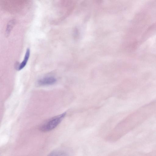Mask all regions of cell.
I'll return each mask as SVG.
<instances>
[{
	"mask_svg": "<svg viewBox=\"0 0 156 156\" xmlns=\"http://www.w3.org/2000/svg\"><path fill=\"white\" fill-rule=\"evenodd\" d=\"M66 114L64 112L54 117L43 124L40 127V129L46 132L52 130L56 127L62 120Z\"/></svg>",
	"mask_w": 156,
	"mask_h": 156,
	"instance_id": "1",
	"label": "cell"
},
{
	"mask_svg": "<svg viewBox=\"0 0 156 156\" xmlns=\"http://www.w3.org/2000/svg\"><path fill=\"white\" fill-rule=\"evenodd\" d=\"M56 81V79L53 76H46L39 79L37 84L41 86L51 85L54 84Z\"/></svg>",
	"mask_w": 156,
	"mask_h": 156,
	"instance_id": "2",
	"label": "cell"
},
{
	"mask_svg": "<svg viewBox=\"0 0 156 156\" xmlns=\"http://www.w3.org/2000/svg\"><path fill=\"white\" fill-rule=\"evenodd\" d=\"M30 55V50L27 48L23 61L19 65L18 70H20L22 69L26 65Z\"/></svg>",
	"mask_w": 156,
	"mask_h": 156,
	"instance_id": "3",
	"label": "cell"
},
{
	"mask_svg": "<svg viewBox=\"0 0 156 156\" xmlns=\"http://www.w3.org/2000/svg\"><path fill=\"white\" fill-rule=\"evenodd\" d=\"M48 156H68V155L64 151H57L51 152Z\"/></svg>",
	"mask_w": 156,
	"mask_h": 156,
	"instance_id": "4",
	"label": "cell"
}]
</instances>
